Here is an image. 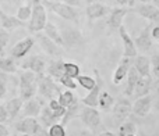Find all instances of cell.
<instances>
[{
    "instance_id": "obj_1",
    "label": "cell",
    "mask_w": 159,
    "mask_h": 136,
    "mask_svg": "<svg viewBox=\"0 0 159 136\" xmlns=\"http://www.w3.org/2000/svg\"><path fill=\"white\" fill-rule=\"evenodd\" d=\"M38 76L32 71H22L20 74V97L24 101L32 99L38 92Z\"/></svg>"
},
{
    "instance_id": "obj_2",
    "label": "cell",
    "mask_w": 159,
    "mask_h": 136,
    "mask_svg": "<svg viewBox=\"0 0 159 136\" xmlns=\"http://www.w3.org/2000/svg\"><path fill=\"white\" fill-rule=\"evenodd\" d=\"M41 2L46 7V10H50L52 13L61 17L66 21L78 22V13L71 6L66 4V3H61V2H52V0H41Z\"/></svg>"
},
{
    "instance_id": "obj_3",
    "label": "cell",
    "mask_w": 159,
    "mask_h": 136,
    "mask_svg": "<svg viewBox=\"0 0 159 136\" xmlns=\"http://www.w3.org/2000/svg\"><path fill=\"white\" fill-rule=\"evenodd\" d=\"M46 7L42 4L41 0H32V14L28 24L30 32H41L46 25Z\"/></svg>"
},
{
    "instance_id": "obj_4",
    "label": "cell",
    "mask_w": 159,
    "mask_h": 136,
    "mask_svg": "<svg viewBox=\"0 0 159 136\" xmlns=\"http://www.w3.org/2000/svg\"><path fill=\"white\" fill-rule=\"evenodd\" d=\"M38 93L41 95V97L52 100L59 97V95L61 93V87L50 75L42 74L38 76Z\"/></svg>"
},
{
    "instance_id": "obj_5",
    "label": "cell",
    "mask_w": 159,
    "mask_h": 136,
    "mask_svg": "<svg viewBox=\"0 0 159 136\" xmlns=\"http://www.w3.org/2000/svg\"><path fill=\"white\" fill-rule=\"evenodd\" d=\"M80 120H81L82 124H84L87 128H89L91 131H96L102 124L101 113H99L95 107H88V106L81 107Z\"/></svg>"
},
{
    "instance_id": "obj_6",
    "label": "cell",
    "mask_w": 159,
    "mask_h": 136,
    "mask_svg": "<svg viewBox=\"0 0 159 136\" xmlns=\"http://www.w3.org/2000/svg\"><path fill=\"white\" fill-rule=\"evenodd\" d=\"M20 67L25 71H32L36 75H42V74H45V71H46V63H45V60L41 56H35V54L27 57L20 64Z\"/></svg>"
},
{
    "instance_id": "obj_7",
    "label": "cell",
    "mask_w": 159,
    "mask_h": 136,
    "mask_svg": "<svg viewBox=\"0 0 159 136\" xmlns=\"http://www.w3.org/2000/svg\"><path fill=\"white\" fill-rule=\"evenodd\" d=\"M133 111V106L129 101V99H119L117 101H115L113 106V117L117 122H124L129 118V115Z\"/></svg>"
},
{
    "instance_id": "obj_8",
    "label": "cell",
    "mask_w": 159,
    "mask_h": 136,
    "mask_svg": "<svg viewBox=\"0 0 159 136\" xmlns=\"http://www.w3.org/2000/svg\"><path fill=\"white\" fill-rule=\"evenodd\" d=\"M119 35L121 38V42H123V57H130V58H134L137 57V47H135L134 43V39L129 35L127 29L121 25L119 28Z\"/></svg>"
},
{
    "instance_id": "obj_9",
    "label": "cell",
    "mask_w": 159,
    "mask_h": 136,
    "mask_svg": "<svg viewBox=\"0 0 159 136\" xmlns=\"http://www.w3.org/2000/svg\"><path fill=\"white\" fill-rule=\"evenodd\" d=\"M93 72H95V76H96V85L95 87H93L92 90H89V93H88L85 97H82L81 103L84 104V106H88V107H96L98 106V101H99V95H101L102 92V79H101V75H99L98 70H93Z\"/></svg>"
},
{
    "instance_id": "obj_10",
    "label": "cell",
    "mask_w": 159,
    "mask_h": 136,
    "mask_svg": "<svg viewBox=\"0 0 159 136\" xmlns=\"http://www.w3.org/2000/svg\"><path fill=\"white\" fill-rule=\"evenodd\" d=\"M36 38H38V42L41 45L42 50H43L46 54L49 56H53V57H60L63 54V49H61L59 45H56L52 39H49L46 35L43 33H36Z\"/></svg>"
},
{
    "instance_id": "obj_11",
    "label": "cell",
    "mask_w": 159,
    "mask_h": 136,
    "mask_svg": "<svg viewBox=\"0 0 159 136\" xmlns=\"http://www.w3.org/2000/svg\"><path fill=\"white\" fill-rule=\"evenodd\" d=\"M41 128H42V125L36 121V118H34V117H25L16 124V129L20 134H28L32 136H35L38 134V131Z\"/></svg>"
},
{
    "instance_id": "obj_12",
    "label": "cell",
    "mask_w": 159,
    "mask_h": 136,
    "mask_svg": "<svg viewBox=\"0 0 159 136\" xmlns=\"http://www.w3.org/2000/svg\"><path fill=\"white\" fill-rule=\"evenodd\" d=\"M129 13V8L126 7H115L110 10L109 13V19H107V28H109V32H113V31L121 27V22H123V18L126 17V14Z\"/></svg>"
},
{
    "instance_id": "obj_13",
    "label": "cell",
    "mask_w": 159,
    "mask_h": 136,
    "mask_svg": "<svg viewBox=\"0 0 159 136\" xmlns=\"http://www.w3.org/2000/svg\"><path fill=\"white\" fill-rule=\"evenodd\" d=\"M151 28H152V25H147V27L141 31L140 35H138L137 38H135V40H134L137 50H140V52H143V53L149 52V50H151V47H152Z\"/></svg>"
},
{
    "instance_id": "obj_14",
    "label": "cell",
    "mask_w": 159,
    "mask_h": 136,
    "mask_svg": "<svg viewBox=\"0 0 159 136\" xmlns=\"http://www.w3.org/2000/svg\"><path fill=\"white\" fill-rule=\"evenodd\" d=\"M34 43H35V40H34L31 36L24 38L22 40L17 42V43L14 45V47L11 49V57H13L14 60H18V58L25 57V56L30 53V50L32 49Z\"/></svg>"
},
{
    "instance_id": "obj_15",
    "label": "cell",
    "mask_w": 159,
    "mask_h": 136,
    "mask_svg": "<svg viewBox=\"0 0 159 136\" xmlns=\"http://www.w3.org/2000/svg\"><path fill=\"white\" fill-rule=\"evenodd\" d=\"M61 39H63L64 46L77 47L82 43V33L74 28H63L61 31Z\"/></svg>"
},
{
    "instance_id": "obj_16",
    "label": "cell",
    "mask_w": 159,
    "mask_h": 136,
    "mask_svg": "<svg viewBox=\"0 0 159 136\" xmlns=\"http://www.w3.org/2000/svg\"><path fill=\"white\" fill-rule=\"evenodd\" d=\"M110 10H112V8L105 6V4H102V3H88L85 13H87L88 21L92 22L93 19L102 18V17H105L106 14H109Z\"/></svg>"
},
{
    "instance_id": "obj_17",
    "label": "cell",
    "mask_w": 159,
    "mask_h": 136,
    "mask_svg": "<svg viewBox=\"0 0 159 136\" xmlns=\"http://www.w3.org/2000/svg\"><path fill=\"white\" fill-rule=\"evenodd\" d=\"M151 106H152V97L149 95L138 97L135 100L134 106H133V113L138 117H145L149 111H151Z\"/></svg>"
},
{
    "instance_id": "obj_18",
    "label": "cell",
    "mask_w": 159,
    "mask_h": 136,
    "mask_svg": "<svg viewBox=\"0 0 159 136\" xmlns=\"http://www.w3.org/2000/svg\"><path fill=\"white\" fill-rule=\"evenodd\" d=\"M137 13L140 14L141 17H144V18L149 19L151 22H154V24H158L159 25V8L155 7L154 4H151V3H148V4H141L138 6L137 8Z\"/></svg>"
},
{
    "instance_id": "obj_19",
    "label": "cell",
    "mask_w": 159,
    "mask_h": 136,
    "mask_svg": "<svg viewBox=\"0 0 159 136\" xmlns=\"http://www.w3.org/2000/svg\"><path fill=\"white\" fill-rule=\"evenodd\" d=\"M130 68H131V58L130 57H123L120 61V64L116 68L115 74H113V83L119 85L123 82L124 78H127V74H129Z\"/></svg>"
},
{
    "instance_id": "obj_20",
    "label": "cell",
    "mask_w": 159,
    "mask_h": 136,
    "mask_svg": "<svg viewBox=\"0 0 159 136\" xmlns=\"http://www.w3.org/2000/svg\"><path fill=\"white\" fill-rule=\"evenodd\" d=\"M39 117H41L42 124H43L46 128H49V126L55 125V124H57V122H60L61 121V115H59L57 113H55L49 106L42 107Z\"/></svg>"
},
{
    "instance_id": "obj_21",
    "label": "cell",
    "mask_w": 159,
    "mask_h": 136,
    "mask_svg": "<svg viewBox=\"0 0 159 136\" xmlns=\"http://www.w3.org/2000/svg\"><path fill=\"white\" fill-rule=\"evenodd\" d=\"M42 101L41 99H30V100L25 101V104L22 106V113H24L25 117H34L36 118L39 114H41V110H42Z\"/></svg>"
},
{
    "instance_id": "obj_22",
    "label": "cell",
    "mask_w": 159,
    "mask_h": 136,
    "mask_svg": "<svg viewBox=\"0 0 159 136\" xmlns=\"http://www.w3.org/2000/svg\"><path fill=\"white\" fill-rule=\"evenodd\" d=\"M151 86H152V78L151 76H141L138 79L137 85L134 87V93L133 96L134 97H143V96H147L151 90Z\"/></svg>"
},
{
    "instance_id": "obj_23",
    "label": "cell",
    "mask_w": 159,
    "mask_h": 136,
    "mask_svg": "<svg viewBox=\"0 0 159 136\" xmlns=\"http://www.w3.org/2000/svg\"><path fill=\"white\" fill-rule=\"evenodd\" d=\"M22 106H24V100L21 97H14L11 100H8L7 103L4 104L6 110H7V114H8V121L13 122V120L18 115V113L22 110Z\"/></svg>"
},
{
    "instance_id": "obj_24",
    "label": "cell",
    "mask_w": 159,
    "mask_h": 136,
    "mask_svg": "<svg viewBox=\"0 0 159 136\" xmlns=\"http://www.w3.org/2000/svg\"><path fill=\"white\" fill-rule=\"evenodd\" d=\"M24 25H25L24 22L20 21L17 17L8 15V14H6L4 11H0V28L8 31V29H16V28L24 27Z\"/></svg>"
},
{
    "instance_id": "obj_25",
    "label": "cell",
    "mask_w": 159,
    "mask_h": 136,
    "mask_svg": "<svg viewBox=\"0 0 159 136\" xmlns=\"http://www.w3.org/2000/svg\"><path fill=\"white\" fill-rule=\"evenodd\" d=\"M134 67L140 76H151V60L145 56H137L134 60Z\"/></svg>"
},
{
    "instance_id": "obj_26",
    "label": "cell",
    "mask_w": 159,
    "mask_h": 136,
    "mask_svg": "<svg viewBox=\"0 0 159 136\" xmlns=\"http://www.w3.org/2000/svg\"><path fill=\"white\" fill-rule=\"evenodd\" d=\"M48 75H50L56 82L64 75V63L59 58V60H52L48 66Z\"/></svg>"
},
{
    "instance_id": "obj_27",
    "label": "cell",
    "mask_w": 159,
    "mask_h": 136,
    "mask_svg": "<svg viewBox=\"0 0 159 136\" xmlns=\"http://www.w3.org/2000/svg\"><path fill=\"white\" fill-rule=\"evenodd\" d=\"M80 111H81V106H80L78 99H75L74 103H73L70 107H67V108H66V113H64V115H63V118H61L60 124L66 126L71 120L80 117Z\"/></svg>"
},
{
    "instance_id": "obj_28",
    "label": "cell",
    "mask_w": 159,
    "mask_h": 136,
    "mask_svg": "<svg viewBox=\"0 0 159 136\" xmlns=\"http://www.w3.org/2000/svg\"><path fill=\"white\" fill-rule=\"evenodd\" d=\"M43 31H45V35H46L49 39H52L56 45H59L60 47L64 46L63 39H61V33H60V31L57 29V27H56L55 24H52V22H46Z\"/></svg>"
},
{
    "instance_id": "obj_29",
    "label": "cell",
    "mask_w": 159,
    "mask_h": 136,
    "mask_svg": "<svg viewBox=\"0 0 159 136\" xmlns=\"http://www.w3.org/2000/svg\"><path fill=\"white\" fill-rule=\"evenodd\" d=\"M140 74H138V71L135 70V67L133 66L130 68L129 74H127V86H126V96H131L133 93H134V87L135 85H137L138 79H140Z\"/></svg>"
},
{
    "instance_id": "obj_30",
    "label": "cell",
    "mask_w": 159,
    "mask_h": 136,
    "mask_svg": "<svg viewBox=\"0 0 159 136\" xmlns=\"http://www.w3.org/2000/svg\"><path fill=\"white\" fill-rule=\"evenodd\" d=\"M0 71L6 74H14L17 71V63L11 57H0Z\"/></svg>"
},
{
    "instance_id": "obj_31",
    "label": "cell",
    "mask_w": 159,
    "mask_h": 136,
    "mask_svg": "<svg viewBox=\"0 0 159 136\" xmlns=\"http://www.w3.org/2000/svg\"><path fill=\"white\" fill-rule=\"evenodd\" d=\"M115 103V99L110 96V93L107 90H102L101 95H99V101H98V106L101 107L102 110H107L109 107L113 106Z\"/></svg>"
},
{
    "instance_id": "obj_32",
    "label": "cell",
    "mask_w": 159,
    "mask_h": 136,
    "mask_svg": "<svg viewBox=\"0 0 159 136\" xmlns=\"http://www.w3.org/2000/svg\"><path fill=\"white\" fill-rule=\"evenodd\" d=\"M75 96H74V93L71 92V90H64V92H61L60 95H59V97H57V100H59V103L61 104L63 107H70L73 103L75 101Z\"/></svg>"
},
{
    "instance_id": "obj_33",
    "label": "cell",
    "mask_w": 159,
    "mask_h": 136,
    "mask_svg": "<svg viewBox=\"0 0 159 136\" xmlns=\"http://www.w3.org/2000/svg\"><path fill=\"white\" fill-rule=\"evenodd\" d=\"M135 131H137V126H135L134 122H131V121H124V122H121V125L119 126L117 136H130V135L135 134Z\"/></svg>"
},
{
    "instance_id": "obj_34",
    "label": "cell",
    "mask_w": 159,
    "mask_h": 136,
    "mask_svg": "<svg viewBox=\"0 0 159 136\" xmlns=\"http://www.w3.org/2000/svg\"><path fill=\"white\" fill-rule=\"evenodd\" d=\"M77 81H78L80 86L87 90H92L96 85V79H93L92 76H88V75H78Z\"/></svg>"
},
{
    "instance_id": "obj_35",
    "label": "cell",
    "mask_w": 159,
    "mask_h": 136,
    "mask_svg": "<svg viewBox=\"0 0 159 136\" xmlns=\"http://www.w3.org/2000/svg\"><path fill=\"white\" fill-rule=\"evenodd\" d=\"M31 14H32V4H25V6H21L17 11V18L20 21L25 22L27 19H31Z\"/></svg>"
},
{
    "instance_id": "obj_36",
    "label": "cell",
    "mask_w": 159,
    "mask_h": 136,
    "mask_svg": "<svg viewBox=\"0 0 159 136\" xmlns=\"http://www.w3.org/2000/svg\"><path fill=\"white\" fill-rule=\"evenodd\" d=\"M64 75L70 76L73 79H77L80 74V66L75 63H64Z\"/></svg>"
},
{
    "instance_id": "obj_37",
    "label": "cell",
    "mask_w": 159,
    "mask_h": 136,
    "mask_svg": "<svg viewBox=\"0 0 159 136\" xmlns=\"http://www.w3.org/2000/svg\"><path fill=\"white\" fill-rule=\"evenodd\" d=\"M49 136H66V129L64 125H61L60 122L55 124V125L49 126Z\"/></svg>"
},
{
    "instance_id": "obj_38",
    "label": "cell",
    "mask_w": 159,
    "mask_h": 136,
    "mask_svg": "<svg viewBox=\"0 0 159 136\" xmlns=\"http://www.w3.org/2000/svg\"><path fill=\"white\" fill-rule=\"evenodd\" d=\"M59 83L63 85L64 87H67V89H70V90H74L75 87H77V82H75L73 78L67 76V75H63V76H61V78L59 79Z\"/></svg>"
},
{
    "instance_id": "obj_39",
    "label": "cell",
    "mask_w": 159,
    "mask_h": 136,
    "mask_svg": "<svg viewBox=\"0 0 159 136\" xmlns=\"http://www.w3.org/2000/svg\"><path fill=\"white\" fill-rule=\"evenodd\" d=\"M8 39H10V33H8L6 29L0 28V54L4 53V49L8 43Z\"/></svg>"
},
{
    "instance_id": "obj_40",
    "label": "cell",
    "mask_w": 159,
    "mask_h": 136,
    "mask_svg": "<svg viewBox=\"0 0 159 136\" xmlns=\"http://www.w3.org/2000/svg\"><path fill=\"white\" fill-rule=\"evenodd\" d=\"M151 72L155 79L159 81V54L152 56L151 58Z\"/></svg>"
},
{
    "instance_id": "obj_41",
    "label": "cell",
    "mask_w": 159,
    "mask_h": 136,
    "mask_svg": "<svg viewBox=\"0 0 159 136\" xmlns=\"http://www.w3.org/2000/svg\"><path fill=\"white\" fill-rule=\"evenodd\" d=\"M6 93H7V78L0 75V100L6 96Z\"/></svg>"
},
{
    "instance_id": "obj_42",
    "label": "cell",
    "mask_w": 159,
    "mask_h": 136,
    "mask_svg": "<svg viewBox=\"0 0 159 136\" xmlns=\"http://www.w3.org/2000/svg\"><path fill=\"white\" fill-rule=\"evenodd\" d=\"M4 122H10V121H8V114H7L6 107L0 106V124H4Z\"/></svg>"
},
{
    "instance_id": "obj_43",
    "label": "cell",
    "mask_w": 159,
    "mask_h": 136,
    "mask_svg": "<svg viewBox=\"0 0 159 136\" xmlns=\"http://www.w3.org/2000/svg\"><path fill=\"white\" fill-rule=\"evenodd\" d=\"M151 35H152V39H155V40L159 43V25H157V27H154L151 29Z\"/></svg>"
},
{
    "instance_id": "obj_44",
    "label": "cell",
    "mask_w": 159,
    "mask_h": 136,
    "mask_svg": "<svg viewBox=\"0 0 159 136\" xmlns=\"http://www.w3.org/2000/svg\"><path fill=\"white\" fill-rule=\"evenodd\" d=\"M116 3H117L119 6H134V3H135V0H115Z\"/></svg>"
},
{
    "instance_id": "obj_45",
    "label": "cell",
    "mask_w": 159,
    "mask_h": 136,
    "mask_svg": "<svg viewBox=\"0 0 159 136\" xmlns=\"http://www.w3.org/2000/svg\"><path fill=\"white\" fill-rule=\"evenodd\" d=\"M61 3H66L71 7H77V6L81 4V0H61Z\"/></svg>"
},
{
    "instance_id": "obj_46",
    "label": "cell",
    "mask_w": 159,
    "mask_h": 136,
    "mask_svg": "<svg viewBox=\"0 0 159 136\" xmlns=\"http://www.w3.org/2000/svg\"><path fill=\"white\" fill-rule=\"evenodd\" d=\"M0 136H10L7 126H4L3 124H0Z\"/></svg>"
},
{
    "instance_id": "obj_47",
    "label": "cell",
    "mask_w": 159,
    "mask_h": 136,
    "mask_svg": "<svg viewBox=\"0 0 159 136\" xmlns=\"http://www.w3.org/2000/svg\"><path fill=\"white\" fill-rule=\"evenodd\" d=\"M78 136H93V132L91 129H82Z\"/></svg>"
},
{
    "instance_id": "obj_48",
    "label": "cell",
    "mask_w": 159,
    "mask_h": 136,
    "mask_svg": "<svg viewBox=\"0 0 159 136\" xmlns=\"http://www.w3.org/2000/svg\"><path fill=\"white\" fill-rule=\"evenodd\" d=\"M35 136H49V132H48L46 129H45L43 126H42V128L39 129V131H38V134H36Z\"/></svg>"
},
{
    "instance_id": "obj_49",
    "label": "cell",
    "mask_w": 159,
    "mask_h": 136,
    "mask_svg": "<svg viewBox=\"0 0 159 136\" xmlns=\"http://www.w3.org/2000/svg\"><path fill=\"white\" fill-rule=\"evenodd\" d=\"M99 136H116L113 132H109V131H105V132H102V134H99Z\"/></svg>"
},
{
    "instance_id": "obj_50",
    "label": "cell",
    "mask_w": 159,
    "mask_h": 136,
    "mask_svg": "<svg viewBox=\"0 0 159 136\" xmlns=\"http://www.w3.org/2000/svg\"><path fill=\"white\" fill-rule=\"evenodd\" d=\"M99 2H105V0H88V3H99Z\"/></svg>"
},
{
    "instance_id": "obj_51",
    "label": "cell",
    "mask_w": 159,
    "mask_h": 136,
    "mask_svg": "<svg viewBox=\"0 0 159 136\" xmlns=\"http://www.w3.org/2000/svg\"><path fill=\"white\" fill-rule=\"evenodd\" d=\"M152 2H154V6H155V7L159 8V0H152Z\"/></svg>"
},
{
    "instance_id": "obj_52",
    "label": "cell",
    "mask_w": 159,
    "mask_h": 136,
    "mask_svg": "<svg viewBox=\"0 0 159 136\" xmlns=\"http://www.w3.org/2000/svg\"><path fill=\"white\" fill-rule=\"evenodd\" d=\"M140 2H143V3H144V4H148V3H151V2H152V0H140Z\"/></svg>"
},
{
    "instance_id": "obj_53",
    "label": "cell",
    "mask_w": 159,
    "mask_h": 136,
    "mask_svg": "<svg viewBox=\"0 0 159 136\" xmlns=\"http://www.w3.org/2000/svg\"><path fill=\"white\" fill-rule=\"evenodd\" d=\"M18 136H32V135H28V134H21V135H18Z\"/></svg>"
},
{
    "instance_id": "obj_54",
    "label": "cell",
    "mask_w": 159,
    "mask_h": 136,
    "mask_svg": "<svg viewBox=\"0 0 159 136\" xmlns=\"http://www.w3.org/2000/svg\"><path fill=\"white\" fill-rule=\"evenodd\" d=\"M130 136H137V135H135V134H133V135H130Z\"/></svg>"
},
{
    "instance_id": "obj_55",
    "label": "cell",
    "mask_w": 159,
    "mask_h": 136,
    "mask_svg": "<svg viewBox=\"0 0 159 136\" xmlns=\"http://www.w3.org/2000/svg\"><path fill=\"white\" fill-rule=\"evenodd\" d=\"M0 11H3V10H2V7H0Z\"/></svg>"
},
{
    "instance_id": "obj_56",
    "label": "cell",
    "mask_w": 159,
    "mask_h": 136,
    "mask_svg": "<svg viewBox=\"0 0 159 136\" xmlns=\"http://www.w3.org/2000/svg\"><path fill=\"white\" fill-rule=\"evenodd\" d=\"M13 136H18V135H13Z\"/></svg>"
}]
</instances>
